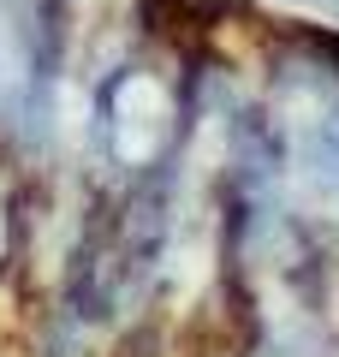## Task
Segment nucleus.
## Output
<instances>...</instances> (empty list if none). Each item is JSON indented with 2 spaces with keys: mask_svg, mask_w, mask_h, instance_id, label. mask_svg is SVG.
I'll return each instance as SVG.
<instances>
[{
  "mask_svg": "<svg viewBox=\"0 0 339 357\" xmlns=\"http://www.w3.org/2000/svg\"><path fill=\"white\" fill-rule=\"evenodd\" d=\"M268 131L280 149L292 215L315 227H339V66L315 48H298L268 77Z\"/></svg>",
  "mask_w": 339,
  "mask_h": 357,
  "instance_id": "1",
  "label": "nucleus"
},
{
  "mask_svg": "<svg viewBox=\"0 0 339 357\" xmlns=\"http://www.w3.org/2000/svg\"><path fill=\"white\" fill-rule=\"evenodd\" d=\"M286 6H303V13H322V18L339 24V0H286Z\"/></svg>",
  "mask_w": 339,
  "mask_h": 357,
  "instance_id": "2",
  "label": "nucleus"
}]
</instances>
